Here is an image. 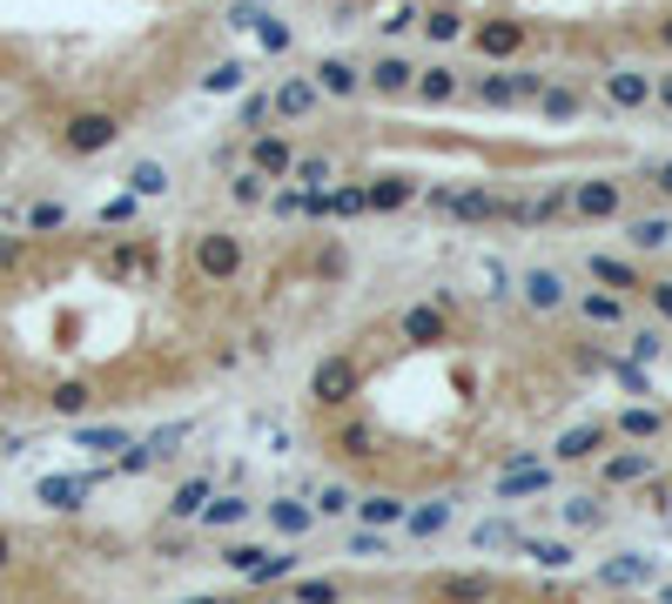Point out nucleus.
<instances>
[{"label": "nucleus", "mask_w": 672, "mask_h": 604, "mask_svg": "<svg viewBox=\"0 0 672 604\" xmlns=\"http://www.w3.org/2000/svg\"><path fill=\"white\" fill-rule=\"evenodd\" d=\"M243 235H235V229H203V235H195V275H203V282H235V275H243Z\"/></svg>", "instance_id": "obj_1"}, {"label": "nucleus", "mask_w": 672, "mask_h": 604, "mask_svg": "<svg viewBox=\"0 0 672 604\" xmlns=\"http://www.w3.org/2000/svg\"><path fill=\"white\" fill-rule=\"evenodd\" d=\"M114 141H122V121H114L108 108H82V114H68V128H61L68 155H108Z\"/></svg>", "instance_id": "obj_2"}, {"label": "nucleus", "mask_w": 672, "mask_h": 604, "mask_svg": "<svg viewBox=\"0 0 672 604\" xmlns=\"http://www.w3.org/2000/svg\"><path fill=\"white\" fill-rule=\"evenodd\" d=\"M357 390H364L357 356H323V362L309 370V396H316V403H330V410H337V403H350Z\"/></svg>", "instance_id": "obj_3"}, {"label": "nucleus", "mask_w": 672, "mask_h": 604, "mask_svg": "<svg viewBox=\"0 0 672 604\" xmlns=\"http://www.w3.org/2000/svg\"><path fill=\"white\" fill-rule=\"evenodd\" d=\"M619 209H625V182H619V175L572 182V215H585V222H619Z\"/></svg>", "instance_id": "obj_4"}, {"label": "nucleus", "mask_w": 672, "mask_h": 604, "mask_svg": "<svg viewBox=\"0 0 672 604\" xmlns=\"http://www.w3.org/2000/svg\"><path fill=\"white\" fill-rule=\"evenodd\" d=\"M606 101L619 114H646L652 108V74L646 67H606Z\"/></svg>", "instance_id": "obj_5"}, {"label": "nucleus", "mask_w": 672, "mask_h": 604, "mask_svg": "<svg viewBox=\"0 0 672 604\" xmlns=\"http://www.w3.org/2000/svg\"><path fill=\"white\" fill-rule=\"evenodd\" d=\"M518 296H525L532 316H559V309L572 303V289H565L559 269H525V275H518Z\"/></svg>", "instance_id": "obj_6"}, {"label": "nucleus", "mask_w": 672, "mask_h": 604, "mask_svg": "<svg viewBox=\"0 0 672 604\" xmlns=\"http://www.w3.org/2000/svg\"><path fill=\"white\" fill-rule=\"evenodd\" d=\"M309 81H316V95H330V101H357L364 95V67L343 61V54H323L309 67Z\"/></svg>", "instance_id": "obj_7"}, {"label": "nucleus", "mask_w": 672, "mask_h": 604, "mask_svg": "<svg viewBox=\"0 0 672 604\" xmlns=\"http://www.w3.org/2000/svg\"><path fill=\"white\" fill-rule=\"evenodd\" d=\"M316 108H323V95H316V81H309V74L276 81V95H269V114H276V121H309Z\"/></svg>", "instance_id": "obj_8"}, {"label": "nucleus", "mask_w": 672, "mask_h": 604, "mask_svg": "<svg viewBox=\"0 0 672 604\" xmlns=\"http://www.w3.org/2000/svg\"><path fill=\"white\" fill-rule=\"evenodd\" d=\"M249 169H256V175L276 188V182H290V169H296V148H290L283 135H262V128H256V135H249Z\"/></svg>", "instance_id": "obj_9"}, {"label": "nucleus", "mask_w": 672, "mask_h": 604, "mask_svg": "<svg viewBox=\"0 0 672 604\" xmlns=\"http://www.w3.org/2000/svg\"><path fill=\"white\" fill-rule=\"evenodd\" d=\"M471 48H478L485 61H511L525 48V21H478L471 27Z\"/></svg>", "instance_id": "obj_10"}, {"label": "nucleus", "mask_w": 672, "mask_h": 604, "mask_svg": "<svg viewBox=\"0 0 672 604\" xmlns=\"http://www.w3.org/2000/svg\"><path fill=\"white\" fill-rule=\"evenodd\" d=\"M398 336H404V343H417V349H430V343H444V336H451V316H444L438 303H417V309H404V316H398Z\"/></svg>", "instance_id": "obj_11"}, {"label": "nucleus", "mask_w": 672, "mask_h": 604, "mask_svg": "<svg viewBox=\"0 0 672 604\" xmlns=\"http://www.w3.org/2000/svg\"><path fill=\"white\" fill-rule=\"evenodd\" d=\"M411 81H417V67H411L404 54H377V61L364 67V88L383 95V101H390V95H411Z\"/></svg>", "instance_id": "obj_12"}, {"label": "nucleus", "mask_w": 672, "mask_h": 604, "mask_svg": "<svg viewBox=\"0 0 672 604\" xmlns=\"http://www.w3.org/2000/svg\"><path fill=\"white\" fill-rule=\"evenodd\" d=\"M411 95H417L424 108H444V101H457V95H464V81H457V67H444V61H430V67H417V81H411Z\"/></svg>", "instance_id": "obj_13"}, {"label": "nucleus", "mask_w": 672, "mask_h": 604, "mask_svg": "<svg viewBox=\"0 0 672 604\" xmlns=\"http://www.w3.org/2000/svg\"><path fill=\"white\" fill-rule=\"evenodd\" d=\"M444 215H457V222L478 229V222H498V215H504V201H498L491 188H451V195H444Z\"/></svg>", "instance_id": "obj_14"}, {"label": "nucleus", "mask_w": 672, "mask_h": 604, "mask_svg": "<svg viewBox=\"0 0 672 604\" xmlns=\"http://www.w3.org/2000/svg\"><path fill=\"white\" fill-rule=\"evenodd\" d=\"M417 201V182L411 175H377L370 188H364V209L370 215H398V209H411Z\"/></svg>", "instance_id": "obj_15"}, {"label": "nucleus", "mask_w": 672, "mask_h": 604, "mask_svg": "<svg viewBox=\"0 0 672 604\" xmlns=\"http://www.w3.org/2000/svg\"><path fill=\"white\" fill-rule=\"evenodd\" d=\"M148 269H155V242H148V235H129V242H114V249H108V275L142 282Z\"/></svg>", "instance_id": "obj_16"}, {"label": "nucleus", "mask_w": 672, "mask_h": 604, "mask_svg": "<svg viewBox=\"0 0 672 604\" xmlns=\"http://www.w3.org/2000/svg\"><path fill=\"white\" fill-rule=\"evenodd\" d=\"M606 451V423H572L559 443H551V457L559 464H585V457H599Z\"/></svg>", "instance_id": "obj_17"}, {"label": "nucleus", "mask_w": 672, "mask_h": 604, "mask_svg": "<svg viewBox=\"0 0 672 604\" xmlns=\"http://www.w3.org/2000/svg\"><path fill=\"white\" fill-rule=\"evenodd\" d=\"M578 316L591 322V330H619V322H625V296H619V289H585V296H578Z\"/></svg>", "instance_id": "obj_18"}, {"label": "nucleus", "mask_w": 672, "mask_h": 604, "mask_svg": "<svg viewBox=\"0 0 672 604\" xmlns=\"http://www.w3.org/2000/svg\"><path fill=\"white\" fill-rule=\"evenodd\" d=\"M88 491H95V470L88 477H41V504H54V510H82Z\"/></svg>", "instance_id": "obj_19"}, {"label": "nucleus", "mask_w": 672, "mask_h": 604, "mask_svg": "<svg viewBox=\"0 0 672 604\" xmlns=\"http://www.w3.org/2000/svg\"><path fill=\"white\" fill-rule=\"evenodd\" d=\"M471 101H478V108H525L511 74H478V81H471Z\"/></svg>", "instance_id": "obj_20"}, {"label": "nucleus", "mask_w": 672, "mask_h": 604, "mask_svg": "<svg viewBox=\"0 0 672 604\" xmlns=\"http://www.w3.org/2000/svg\"><path fill=\"white\" fill-rule=\"evenodd\" d=\"M625 242H632L639 256H652V249H665V242H672V222H665V215H632V222H625Z\"/></svg>", "instance_id": "obj_21"}, {"label": "nucleus", "mask_w": 672, "mask_h": 604, "mask_svg": "<svg viewBox=\"0 0 672 604\" xmlns=\"http://www.w3.org/2000/svg\"><path fill=\"white\" fill-rule=\"evenodd\" d=\"M591 282H606V289H619V296L646 289V282H639V269H632V262H619V256H591Z\"/></svg>", "instance_id": "obj_22"}, {"label": "nucleus", "mask_w": 672, "mask_h": 604, "mask_svg": "<svg viewBox=\"0 0 672 604\" xmlns=\"http://www.w3.org/2000/svg\"><path fill=\"white\" fill-rule=\"evenodd\" d=\"M545 483H551L545 464H511V470L498 477V497H532V491H545Z\"/></svg>", "instance_id": "obj_23"}, {"label": "nucleus", "mask_w": 672, "mask_h": 604, "mask_svg": "<svg viewBox=\"0 0 672 604\" xmlns=\"http://www.w3.org/2000/svg\"><path fill=\"white\" fill-rule=\"evenodd\" d=\"M665 430V417L652 410V403H632V410H619V436H632V443H652Z\"/></svg>", "instance_id": "obj_24"}, {"label": "nucleus", "mask_w": 672, "mask_h": 604, "mask_svg": "<svg viewBox=\"0 0 672 604\" xmlns=\"http://www.w3.org/2000/svg\"><path fill=\"white\" fill-rule=\"evenodd\" d=\"M330 175H337V169H330V155H296V169H290V182H296L303 195H323V188H330Z\"/></svg>", "instance_id": "obj_25"}, {"label": "nucleus", "mask_w": 672, "mask_h": 604, "mask_svg": "<svg viewBox=\"0 0 672 604\" xmlns=\"http://www.w3.org/2000/svg\"><path fill=\"white\" fill-rule=\"evenodd\" d=\"M417 27H424V40H464V34H471L457 8H424V14H417Z\"/></svg>", "instance_id": "obj_26"}, {"label": "nucleus", "mask_w": 672, "mask_h": 604, "mask_svg": "<svg viewBox=\"0 0 672 604\" xmlns=\"http://www.w3.org/2000/svg\"><path fill=\"white\" fill-rule=\"evenodd\" d=\"M269 523H276L283 538H303L309 523H316V510H309V504H296V497H276V504H269Z\"/></svg>", "instance_id": "obj_27"}, {"label": "nucleus", "mask_w": 672, "mask_h": 604, "mask_svg": "<svg viewBox=\"0 0 672 604\" xmlns=\"http://www.w3.org/2000/svg\"><path fill=\"white\" fill-rule=\"evenodd\" d=\"M129 195H135V201L169 195V169H162V161H135V169H129Z\"/></svg>", "instance_id": "obj_28"}, {"label": "nucleus", "mask_w": 672, "mask_h": 604, "mask_svg": "<svg viewBox=\"0 0 672 604\" xmlns=\"http://www.w3.org/2000/svg\"><path fill=\"white\" fill-rule=\"evenodd\" d=\"M538 114H545V121H572V114H585V95L551 88V81H545V88H538Z\"/></svg>", "instance_id": "obj_29"}, {"label": "nucleus", "mask_w": 672, "mask_h": 604, "mask_svg": "<svg viewBox=\"0 0 672 604\" xmlns=\"http://www.w3.org/2000/svg\"><path fill=\"white\" fill-rule=\"evenodd\" d=\"M209 497H216V483H209V477H188L182 491L169 497V517H203V504H209Z\"/></svg>", "instance_id": "obj_30"}, {"label": "nucleus", "mask_w": 672, "mask_h": 604, "mask_svg": "<svg viewBox=\"0 0 672 604\" xmlns=\"http://www.w3.org/2000/svg\"><path fill=\"white\" fill-rule=\"evenodd\" d=\"M639 477H652V451H619V457H606V483H639Z\"/></svg>", "instance_id": "obj_31"}, {"label": "nucleus", "mask_w": 672, "mask_h": 604, "mask_svg": "<svg viewBox=\"0 0 672 604\" xmlns=\"http://www.w3.org/2000/svg\"><path fill=\"white\" fill-rule=\"evenodd\" d=\"M229 201H235V209H262V201H269V182H262L256 169H235V175H229Z\"/></svg>", "instance_id": "obj_32"}, {"label": "nucleus", "mask_w": 672, "mask_h": 604, "mask_svg": "<svg viewBox=\"0 0 672 604\" xmlns=\"http://www.w3.org/2000/svg\"><path fill=\"white\" fill-rule=\"evenodd\" d=\"M652 578V564L646 557H612L606 571H599V584H612V591H625V584H646Z\"/></svg>", "instance_id": "obj_33"}, {"label": "nucleus", "mask_w": 672, "mask_h": 604, "mask_svg": "<svg viewBox=\"0 0 672 604\" xmlns=\"http://www.w3.org/2000/svg\"><path fill=\"white\" fill-rule=\"evenodd\" d=\"M625 356H632V362H659V356H665V330H659V322H646V330H632Z\"/></svg>", "instance_id": "obj_34"}, {"label": "nucleus", "mask_w": 672, "mask_h": 604, "mask_svg": "<svg viewBox=\"0 0 672 604\" xmlns=\"http://www.w3.org/2000/svg\"><path fill=\"white\" fill-rule=\"evenodd\" d=\"M249 510H256V504H249V497H209V504H203V517H209V523H216V531H229V523H243V517H249Z\"/></svg>", "instance_id": "obj_35"}, {"label": "nucleus", "mask_w": 672, "mask_h": 604, "mask_svg": "<svg viewBox=\"0 0 672 604\" xmlns=\"http://www.w3.org/2000/svg\"><path fill=\"white\" fill-rule=\"evenodd\" d=\"M357 510H364V523H370V531H383V523H404V497H377V491H370Z\"/></svg>", "instance_id": "obj_36"}, {"label": "nucleus", "mask_w": 672, "mask_h": 604, "mask_svg": "<svg viewBox=\"0 0 672 604\" xmlns=\"http://www.w3.org/2000/svg\"><path fill=\"white\" fill-rule=\"evenodd\" d=\"M48 403H54V417H82L88 403H95V390H88V383H54Z\"/></svg>", "instance_id": "obj_37"}, {"label": "nucleus", "mask_w": 672, "mask_h": 604, "mask_svg": "<svg viewBox=\"0 0 672 604\" xmlns=\"http://www.w3.org/2000/svg\"><path fill=\"white\" fill-rule=\"evenodd\" d=\"M235 88H243V61H216L203 74V95H235Z\"/></svg>", "instance_id": "obj_38"}, {"label": "nucleus", "mask_w": 672, "mask_h": 604, "mask_svg": "<svg viewBox=\"0 0 672 604\" xmlns=\"http://www.w3.org/2000/svg\"><path fill=\"white\" fill-rule=\"evenodd\" d=\"M404 523H411L417 538H438L444 523H451V504H424V510H404Z\"/></svg>", "instance_id": "obj_39"}, {"label": "nucleus", "mask_w": 672, "mask_h": 604, "mask_svg": "<svg viewBox=\"0 0 672 604\" xmlns=\"http://www.w3.org/2000/svg\"><path fill=\"white\" fill-rule=\"evenodd\" d=\"M256 40H262V54H290V21L256 14Z\"/></svg>", "instance_id": "obj_40"}, {"label": "nucleus", "mask_w": 672, "mask_h": 604, "mask_svg": "<svg viewBox=\"0 0 672 604\" xmlns=\"http://www.w3.org/2000/svg\"><path fill=\"white\" fill-rule=\"evenodd\" d=\"M27 229H34V235H54V229H68V209H61V201H34Z\"/></svg>", "instance_id": "obj_41"}, {"label": "nucleus", "mask_w": 672, "mask_h": 604, "mask_svg": "<svg viewBox=\"0 0 672 604\" xmlns=\"http://www.w3.org/2000/svg\"><path fill=\"white\" fill-rule=\"evenodd\" d=\"M471 544H478V551H511V544H518V531H511L504 517H491V523H478V538H471Z\"/></svg>", "instance_id": "obj_42"}, {"label": "nucleus", "mask_w": 672, "mask_h": 604, "mask_svg": "<svg viewBox=\"0 0 672 604\" xmlns=\"http://www.w3.org/2000/svg\"><path fill=\"white\" fill-rule=\"evenodd\" d=\"M478 282H485V303H504L511 289H504V282H511V269L498 262V256H485V269H478Z\"/></svg>", "instance_id": "obj_43"}, {"label": "nucleus", "mask_w": 672, "mask_h": 604, "mask_svg": "<svg viewBox=\"0 0 672 604\" xmlns=\"http://www.w3.org/2000/svg\"><path fill=\"white\" fill-rule=\"evenodd\" d=\"M290 597H296V604H337V584H330V578H303Z\"/></svg>", "instance_id": "obj_44"}, {"label": "nucleus", "mask_w": 672, "mask_h": 604, "mask_svg": "<svg viewBox=\"0 0 672 604\" xmlns=\"http://www.w3.org/2000/svg\"><path fill=\"white\" fill-rule=\"evenodd\" d=\"M82 443L108 457V451H122V443H129V430H122V423H108V430H82Z\"/></svg>", "instance_id": "obj_45"}, {"label": "nucleus", "mask_w": 672, "mask_h": 604, "mask_svg": "<svg viewBox=\"0 0 672 604\" xmlns=\"http://www.w3.org/2000/svg\"><path fill=\"white\" fill-rule=\"evenodd\" d=\"M646 303H652V316H659V322H672V275L646 282Z\"/></svg>", "instance_id": "obj_46"}, {"label": "nucleus", "mask_w": 672, "mask_h": 604, "mask_svg": "<svg viewBox=\"0 0 672 604\" xmlns=\"http://www.w3.org/2000/svg\"><path fill=\"white\" fill-rule=\"evenodd\" d=\"M599 517H606V510L591 504V497H572V504H565V523H572V531H585V523H599Z\"/></svg>", "instance_id": "obj_47"}, {"label": "nucleus", "mask_w": 672, "mask_h": 604, "mask_svg": "<svg viewBox=\"0 0 672 604\" xmlns=\"http://www.w3.org/2000/svg\"><path fill=\"white\" fill-rule=\"evenodd\" d=\"M135 215V195H114V201H101V229H122Z\"/></svg>", "instance_id": "obj_48"}, {"label": "nucleus", "mask_w": 672, "mask_h": 604, "mask_svg": "<svg viewBox=\"0 0 672 604\" xmlns=\"http://www.w3.org/2000/svg\"><path fill=\"white\" fill-rule=\"evenodd\" d=\"M337 451H343V457H370V430H364V423H350V430L337 436Z\"/></svg>", "instance_id": "obj_49"}, {"label": "nucleus", "mask_w": 672, "mask_h": 604, "mask_svg": "<svg viewBox=\"0 0 672 604\" xmlns=\"http://www.w3.org/2000/svg\"><path fill=\"white\" fill-rule=\"evenodd\" d=\"M444 597H451V604H478V597H485V578H451Z\"/></svg>", "instance_id": "obj_50"}, {"label": "nucleus", "mask_w": 672, "mask_h": 604, "mask_svg": "<svg viewBox=\"0 0 672 604\" xmlns=\"http://www.w3.org/2000/svg\"><path fill=\"white\" fill-rule=\"evenodd\" d=\"M525 551L545 564V571H565V564H572V551H565V544H525Z\"/></svg>", "instance_id": "obj_51"}, {"label": "nucleus", "mask_w": 672, "mask_h": 604, "mask_svg": "<svg viewBox=\"0 0 672 604\" xmlns=\"http://www.w3.org/2000/svg\"><path fill=\"white\" fill-rule=\"evenodd\" d=\"M269 209H276V215H303V188H276Z\"/></svg>", "instance_id": "obj_52"}, {"label": "nucleus", "mask_w": 672, "mask_h": 604, "mask_svg": "<svg viewBox=\"0 0 672 604\" xmlns=\"http://www.w3.org/2000/svg\"><path fill=\"white\" fill-rule=\"evenodd\" d=\"M262 121H269V95H249V101H243V128L256 135V128H262Z\"/></svg>", "instance_id": "obj_53"}, {"label": "nucleus", "mask_w": 672, "mask_h": 604, "mask_svg": "<svg viewBox=\"0 0 672 604\" xmlns=\"http://www.w3.org/2000/svg\"><path fill=\"white\" fill-rule=\"evenodd\" d=\"M222 557H229V564H235V571H243V578H249V571H256V557H262V551H256V544H229Z\"/></svg>", "instance_id": "obj_54"}, {"label": "nucleus", "mask_w": 672, "mask_h": 604, "mask_svg": "<svg viewBox=\"0 0 672 604\" xmlns=\"http://www.w3.org/2000/svg\"><path fill=\"white\" fill-rule=\"evenodd\" d=\"M316 510H323V517H343V510H350V491H343V483H330V491H323V504H316Z\"/></svg>", "instance_id": "obj_55"}, {"label": "nucleus", "mask_w": 672, "mask_h": 604, "mask_svg": "<svg viewBox=\"0 0 672 604\" xmlns=\"http://www.w3.org/2000/svg\"><path fill=\"white\" fill-rule=\"evenodd\" d=\"M652 108L672 114V74H652Z\"/></svg>", "instance_id": "obj_56"}, {"label": "nucleus", "mask_w": 672, "mask_h": 604, "mask_svg": "<svg viewBox=\"0 0 672 604\" xmlns=\"http://www.w3.org/2000/svg\"><path fill=\"white\" fill-rule=\"evenodd\" d=\"M646 175H652V188H659V195L672 201V161H652V169H646Z\"/></svg>", "instance_id": "obj_57"}, {"label": "nucleus", "mask_w": 672, "mask_h": 604, "mask_svg": "<svg viewBox=\"0 0 672 604\" xmlns=\"http://www.w3.org/2000/svg\"><path fill=\"white\" fill-rule=\"evenodd\" d=\"M377 27H383V34H404V27H417V14H411V8H398V14L377 21Z\"/></svg>", "instance_id": "obj_58"}, {"label": "nucleus", "mask_w": 672, "mask_h": 604, "mask_svg": "<svg viewBox=\"0 0 672 604\" xmlns=\"http://www.w3.org/2000/svg\"><path fill=\"white\" fill-rule=\"evenodd\" d=\"M8 262H21V242H8V235H0V269H8Z\"/></svg>", "instance_id": "obj_59"}, {"label": "nucleus", "mask_w": 672, "mask_h": 604, "mask_svg": "<svg viewBox=\"0 0 672 604\" xmlns=\"http://www.w3.org/2000/svg\"><path fill=\"white\" fill-rule=\"evenodd\" d=\"M652 34H659V48H665V54H672V14H665V21H659V27H652Z\"/></svg>", "instance_id": "obj_60"}, {"label": "nucleus", "mask_w": 672, "mask_h": 604, "mask_svg": "<svg viewBox=\"0 0 672 604\" xmlns=\"http://www.w3.org/2000/svg\"><path fill=\"white\" fill-rule=\"evenodd\" d=\"M8 557H14V538H8V531H0V571H8Z\"/></svg>", "instance_id": "obj_61"}, {"label": "nucleus", "mask_w": 672, "mask_h": 604, "mask_svg": "<svg viewBox=\"0 0 672 604\" xmlns=\"http://www.w3.org/2000/svg\"><path fill=\"white\" fill-rule=\"evenodd\" d=\"M188 604H216V597H188Z\"/></svg>", "instance_id": "obj_62"}, {"label": "nucleus", "mask_w": 672, "mask_h": 604, "mask_svg": "<svg viewBox=\"0 0 672 604\" xmlns=\"http://www.w3.org/2000/svg\"><path fill=\"white\" fill-rule=\"evenodd\" d=\"M665 597H672V591H665Z\"/></svg>", "instance_id": "obj_63"}]
</instances>
